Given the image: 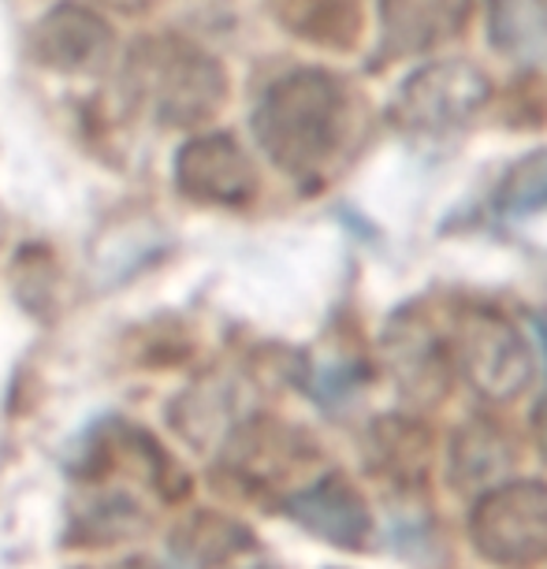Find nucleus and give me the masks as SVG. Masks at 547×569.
<instances>
[{
    "label": "nucleus",
    "mask_w": 547,
    "mask_h": 569,
    "mask_svg": "<svg viewBox=\"0 0 547 569\" xmlns=\"http://www.w3.org/2000/svg\"><path fill=\"white\" fill-rule=\"evenodd\" d=\"M120 569H153V566H142V562H131V566H120Z\"/></svg>",
    "instance_id": "nucleus-17"
},
{
    "label": "nucleus",
    "mask_w": 547,
    "mask_h": 569,
    "mask_svg": "<svg viewBox=\"0 0 547 569\" xmlns=\"http://www.w3.org/2000/svg\"><path fill=\"white\" fill-rule=\"evenodd\" d=\"M533 428H536V443H540L544 458H547V402H540V410L533 417Z\"/></svg>",
    "instance_id": "nucleus-15"
},
{
    "label": "nucleus",
    "mask_w": 547,
    "mask_h": 569,
    "mask_svg": "<svg viewBox=\"0 0 547 569\" xmlns=\"http://www.w3.org/2000/svg\"><path fill=\"white\" fill-rule=\"evenodd\" d=\"M469 536L485 562H540L547 558V485L514 480V485L488 488L469 513Z\"/></svg>",
    "instance_id": "nucleus-2"
},
{
    "label": "nucleus",
    "mask_w": 547,
    "mask_h": 569,
    "mask_svg": "<svg viewBox=\"0 0 547 569\" xmlns=\"http://www.w3.org/2000/svg\"><path fill=\"white\" fill-rule=\"evenodd\" d=\"M458 361L466 380L491 402H510L529 388L533 358L510 320L496 313H469L458 339Z\"/></svg>",
    "instance_id": "nucleus-5"
},
{
    "label": "nucleus",
    "mask_w": 547,
    "mask_h": 569,
    "mask_svg": "<svg viewBox=\"0 0 547 569\" xmlns=\"http://www.w3.org/2000/svg\"><path fill=\"white\" fill-rule=\"evenodd\" d=\"M514 466V447L510 439L499 432L496 425H466L450 450V480L458 488H480L499 480L503 472Z\"/></svg>",
    "instance_id": "nucleus-11"
},
{
    "label": "nucleus",
    "mask_w": 547,
    "mask_h": 569,
    "mask_svg": "<svg viewBox=\"0 0 547 569\" xmlns=\"http://www.w3.org/2000/svg\"><path fill=\"white\" fill-rule=\"evenodd\" d=\"M488 101V79L466 60L428 63L399 86L395 123L421 134H447L469 123Z\"/></svg>",
    "instance_id": "nucleus-4"
},
{
    "label": "nucleus",
    "mask_w": 547,
    "mask_h": 569,
    "mask_svg": "<svg viewBox=\"0 0 547 569\" xmlns=\"http://www.w3.org/2000/svg\"><path fill=\"white\" fill-rule=\"evenodd\" d=\"M284 510L302 525L306 532L320 536V540L347 547V551H361V543L369 540L372 518L365 499L354 491L350 480L325 477L317 485H309L295 496H287Z\"/></svg>",
    "instance_id": "nucleus-7"
},
{
    "label": "nucleus",
    "mask_w": 547,
    "mask_h": 569,
    "mask_svg": "<svg viewBox=\"0 0 547 569\" xmlns=\"http://www.w3.org/2000/svg\"><path fill=\"white\" fill-rule=\"evenodd\" d=\"M372 458L384 472H391L399 485H417L428 472V436L421 432V425H410L402 417H388V421L372 425Z\"/></svg>",
    "instance_id": "nucleus-12"
},
{
    "label": "nucleus",
    "mask_w": 547,
    "mask_h": 569,
    "mask_svg": "<svg viewBox=\"0 0 547 569\" xmlns=\"http://www.w3.org/2000/svg\"><path fill=\"white\" fill-rule=\"evenodd\" d=\"M533 328H536V339H540V350H544V361H547V313H536Z\"/></svg>",
    "instance_id": "nucleus-16"
},
{
    "label": "nucleus",
    "mask_w": 547,
    "mask_h": 569,
    "mask_svg": "<svg viewBox=\"0 0 547 569\" xmlns=\"http://www.w3.org/2000/svg\"><path fill=\"white\" fill-rule=\"evenodd\" d=\"M138 57L149 60V68L138 71V79H142V90L153 98L157 120L195 127L220 109L228 82H223L220 63L201 49L171 41V46H146Z\"/></svg>",
    "instance_id": "nucleus-3"
},
{
    "label": "nucleus",
    "mask_w": 547,
    "mask_h": 569,
    "mask_svg": "<svg viewBox=\"0 0 547 569\" xmlns=\"http://www.w3.org/2000/svg\"><path fill=\"white\" fill-rule=\"evenodd\" d=\"M176 182L201 206H242L257 190V171L231 134H201L179 149Z\"/></svg>",
    "instance_id": "nucleus-6"
},
{
    "label": "nucleus",
    "mask_w": 547,
    "mask_h": 569,
    "mask_svg": "<svg viewBox=\"0 0 547 569\" xmlns=\"http://www.w3.org/2000/svg\"><path fill=\"white\" fill-rule=\"evenodd\" d=\"M176 569H276L261 543L228 518H198L179 536Z\"/></svg>",
    "instance_id": "nucleus-10"
},
{
    "label": "nucleus",
    "mask_w": 547,
    "mask_h": 569,
    "mask_svg": "<svg viewBox=\"0 0 547 569\" xmlns=\"http://www.w3.org/2000/svg\"><path fill=\"white\" fill-rule=\"evenodd\" d=\"M347 127V93L328 71H291L268 86L253 112V134L287 176L314 179L336 157Z\"/></svg>",
    "instance_id": "nucleus-1"
},
{
    "label": "nucleus",
    "mask_w": 547,
    "mask_h": 569,
    "mask_svg": "<svg viewBox=\"0 0 547 569\" xmlns=\"http://www.w3.org/2000/svg\"><path fill=\"white\" fill-rule=\"evenodd\" d=\"M469 23V0H380L384 49L391 57L425 52L439 41L463 34Z\"/></svg>",
    "instance_id": "nucleus-9"
},
{
    "label": "nucleus",
    "mask_w": 547,
    "mask_h": 569,
    "mask_svg": "<svg viewBox=\"0 0 547 569\" xmlns=\"http://www.w3.org/2000/svg\"><path fill=\"white\" fill-rule=\"evenodd\" d=\"M391 361L395 372H399V383L417 399L432 402L447 391L444 358H439L432 339H417L414 331H406V339L391 336Z\"/></svg>",
    "instance_id": "nucleus-13"
},
{
    "label": "nucleus",
    "mask_w": 547,
    "mask_h": 569,
    "mask_svg": "<svg viewBox=\"0 0 547 569\" xmlns=\"http://www.w3.org/2000/svg\"><path fill=\"white\" fill-rule=\"evenodd\" d=\"M112 30L82 4H60L34 30V57L57 71H90L109 57Z\"/></svg>",
    "instance_id": "nucleus-8"
},
{
    "label": "nucleus",
    "mask_w": 547,
    "mask_h": 569,
    "mask_svg": "<svg viewBox=\"0 0 547 569\" xmlns=\"http://www.w3.org/2000/svg\"><path fill=\"white\" fill-rule=\"evenodd\" d=\"M496 206L503 217H529L547 209V149H536L533 157L518 160L507 179L499 182Z\"/></svg>",
    "instance_id": "nucleus-14"
}]
</instances>
